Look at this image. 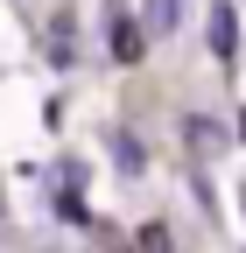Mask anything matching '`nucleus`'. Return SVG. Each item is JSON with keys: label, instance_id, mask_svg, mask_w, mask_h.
<instances>
[{"label": "nucleus", "instance_id": "1", "mask_svg": "<svg viewBox=\"0 0 246 253\" xmlns=\"http://www.w3.org/2000/svg\"><path fill=\"white\" fill-rule=\"evenodd\" d=\"M211 56H218V63H232V56H239V21H232L225 0L211 7Z\"/></svg>", "mask_w": 246, "mask_h": 253}, {"label": "nucleus", "instance_id": "2", "mask_svg": "<svg viewBox=\"0 0 246 253\" xmlns=\"http://www.w3.org/2000/svg\"><path fill=\"white\" fill-rule=\"evenodd\" d=\"M141 49H148V42H141V21L113 14V56H120V63H141Z\"/></svg>", "mask_w": 246, "mask_h": 253}, {"label": "nucleus", "instance_id": "3", "mask_svg": "<svg viewBox=\"0 0 246 253\" xmlns=\"http://www.w3.org/2000/svg\"><path fill=\"white\" fill-rule=\"evenodd\" d=\"M183 134H190V148H204V155H218V148H225V126H218V120H204V113L183 120Z\"/></svg>", "mask_w": 246, "mask_h": 253}, {"label": "nucleus", "instance_id": "4", "mask_svg": "<svg viewBox=\"0 0 246 253\" xmlns=\"http://www.w3.org/2000/svg\"><path fill=\"white\" fill-rule=\"evenodd\" d=\"M176 21H183V0H141V28H155V36H169Z\"/></svg>", "mask_w": 246, "mask_h": 253}, {"label": "nucleus", "instance_id": "5", "mask_svg": "<svg viewBox=\"0 0 246 253\" xmlns=\"http://www.w3.org/2000/svg\"><path fill=\"white\" fill-rule=\"evenodd\" d=\"M113 162H120V176H141V141L134 134H113Z\"/></svg>", "mask_w": 246, "mask_h": 253}, {"label": "nucleus", "instance_id": "6", "mask_svg": "<svg viewBox=\"0 0 246 253\" xmlns=\"http://www.w3.org/2000/svg\"><path fill=\"white\" fill-rule=\"evenodd\" d=\"M56 218H71V225H84V218H91V211H84V204L71 197V190H64V197H56Z\"/></svg>", "mask_w": 246, "mask_h": 253}, {"label": "nucleus", "instance_id": "7", "mask_svg": "<svg viewBox=\"0 0 246 253\" xmlns=\"http://www.w3.org/2000/svg\"><path fill=\"white\" fill-rule=\"evenodd\" d=\"M239 134H246V113H239Z\"/></svg>", "mask_w": 246, "mask_h": 253}, {"label": "nucleus", "instance_id": "8", "mask_svg": "<svg viewBox=\"0 0 246 253\" xmlns=\"http://www.w3.org/2000/svg\"><path fill=\"white\" fill-rule=\"evenodd\" d=\"M0 218H7V204H0Z\"/></svg>", "mask_w": 246, "mask_h": 253}]
</instances>
